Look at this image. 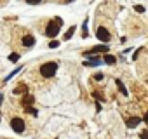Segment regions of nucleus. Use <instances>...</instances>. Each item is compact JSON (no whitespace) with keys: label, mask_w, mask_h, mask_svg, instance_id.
I'll list each match as a JSON object with an SVG mask.
<instances>
[{"label":"nucleus","mask_w":148,"mask_h":139,"mask_svg":"<svg viewBox=\"0 0 148 139\" xmlns=\"http://www.w3.org/2000/svg\"><path fill=\"white\" fill-rule=\"evenodd\" d=\"M58 70H59V64H58L56 61H45V63H42V64H40L38 73L42 75V78L51 80V78H54V77H56Z\"/></svg>","instance_id":"1"},{"label":"nucleus","mask_w":148,"mask_h":139,"mask_svg":"<svg viewBox=\"0 0 148 139\" xmlns=\"http://www.w3.org/2000/svg\"><path fill=\"white\" fill-rule=\"evenodd\" d=\"M59 31H61V26H59L54 19H51V21L45 25V28H44V37H47L49 40H52V38H58Z\"/></svg>","instance_id":"2"},{"label":"nucleus","mask_w":148,"mask_h":139,"mask_svg":"<svg viewBox=\"0 0 148 139\" xmlns=\"http://www.w3.org/2000/svg\"><path fill=\"white\" fill-rule=\"evenodd\" d=\"M94 35H96L98 42H101V44H110V40H112V33L106 26H98Z\"/></svg>","instance_id":"3"},{"label":"nucleus","mask_w":148,"mask_h":139,"mask_svg":"<svg viewBox=\"0 0 148 139\" xmlns=\"http://www.w3.org/2000/svg\"><path fill=\"white\" fill-rule=\"evenodd\" d=\"M9 125H11V129H12L16 134H23V132L26 130V123H25V120H23L21 117H12L11 122H9Z\"/></svg>","instance_id":"4"},{"label":"nucleus","mask_w":148,"mask_h":139,"mask_svg":"<svg viewBox=\"0 0 148 139\" xmlns=\"http://www.w3.org/2000/svg\"><path fill=\"white\" fill-rule=\"evenodd\" d=\"M106 52H110V45L108 44H98V45H92L91 49H87V50H84L82 54H106Z\"/></svg>","instance_id":"5"},{"label":"nucleus","mask_w":148,"mask_h":139,"mask_svg":"<svg viewBox=\"0 0 148 139\" xmlns=\"http://www.w3.org/2000/svg\"><path fill=\"white\" fill-rule=\"evenodd\" d=\"M141 122H143V118H141V117L132 115V117H127V118H125V127H127V129H136Z\"/></svg>","instance_id":"6"},{"label":"nucleus","mask_w":148,"mask_h":139,"mask_svg":"<svg viewBox=\"0 0 148 139\" xmlns=\"http://www.w3.org/2000/svg\"><path fill=\"white\" fill-rule=\"evenodd\" d=\"M35 44H37V40H35V37L33 35H25L23 38H21V45L25 47V49H33L35 47Z\"/></svg>","instance_id":"7"},{"label":"nucleus","mask_w":148,"mask_h":139,"mask_svg":"<svg viewBox=\"0 0 148 139\" xmlns=\"http://www.w3.org/2000/svg\"><path fill=\"white\" fill-rule=\"evenodd\" d=\"M12 94H14V96H25V94H28V84L21 82L18 87L12 89Z\"/></svg>","instance_id":"8"},{"label":"nucleus","mask_w":148,"mask_h":139,"mask_svg":"<svg viewBox=\"0 0 148 139\" xmlns=\"http://www.w3.org/2000/svg\"><path fill=\"white\" fill-rule=\"evenodd\" d=\"M103 57V61H105V64H108V66H113V64H117V56H113V54H110V52H106V54H103L101 56Z\"/></svg>","instance_id":"9"},{"label":"nucleus","mask_w":148,"mask_h":139,"mask_svg":"<svg viewBox=\"0 0 148 139\" xmlns=\"http://www.w3.org/2000/svg\"><path fill=\"white\" fill-rule=\"evenodd\" d=\"M33 103H35V97H33L32 94H25L23 99H21V106H23V108H26V106H33Z\"/></svg>","instance_id":"10"},{"label":"nucleus","mask_w":148,"mask_h":139,"mask_svg":"<svg viewBox=\"0 0 148 139\" xmlns=\"http://www.w3.org/2000/svg\"><path fill=\"white\" fill-rule=\"evenodd\" d=\"M115 85H117V89H119V92L122 94V96H129V91H127V87L124 85V82L122 80H119V78H115Z\"/></svg>","instance_id":"11"},{"label":"nucleus","mask_w":148,"mask_h":139,"mask_svg":"<svg viewBox=\"0 0 148 139\" xmlns=\"http://www.w3.org/2000/svg\"><path fill=\"white\" fill-rule=\"evenodd\" d=\"M75 31H77V26H70V28L64 31V35H63V42L71 40V38H73V35H75Z\"/></svg>","instance_id":"12"},{"label":"nucleus","mask_w":148,"mask_h":139,"mask_svg":"<svg viewBox=\"0 0 148 139\" xmlns=\"http://www.w3.org/2000/svg\"><path fill=\"white\" fill-rule=\"evenodd\" d=\"M23 68H25V66H23V64H18V66H16V68H14V70H12V72H11V73H9V75H7V77H5V78H4V84H7V82H9V80H11V78H14V77H16V75H18V73H19V72H21V70H23Z\"/></svg>","instance_id":"13"},{"label":"nucleus","mask_w":148,"mask_h":139,"mask_svg":"<svg viewBox=\"0 0 148 139\" xmlns=\"http://www.w3.org/2000/svg\"><path fill=\"white\" fill-rule=\"evenodd\" d=\"M87 25H89V18H86V19H84V23H82V26H80V30H82V38H87V37H89Z\"/></svg>","instance_id":"14"},{"label":"nucleus","mask_w":148,"mask_h":139,"mask_svg":"<svg viewBox=\"0 0 148 139\" xmlns=\"http://www.w3.org/2000/svg\"><path fill=\"white\" fill-rule=\"evenodd\" d=\"M25 113H28V115H32V117H38V110L33 108V106H26V108H25Z\"/></svg>","instance_id":"15"},{"label":"nucleus","mask_w":148,"mask_h":139,"mask_svg":"<svg viewBox=\"0 0 148 139\" xmlns=\"http://www.w3.org/2000/svg\"><path fill=\"white\" fill-rule=\"evenodd\" d=\"M59 45H61V42H59L58 38H52V40H51V42L47 44V47H49V49H58Z\"/></svg>","instance_id":"16"},{"label":"nucleus","mask_w":148,"mask_h":139,"mask_svg":"<svg viewBox=\"0 0 148 139\" xmlns=\"http://www.w3.org/2000/svg\"><path fill=\"white\" fill-rule=\"evenodd\" d=\"M19 57H21L19 52H11V54H9V61H11V63H18Z\"/></svg>","instance_id":"17"},{"label":"nucleus","mask_w":148,"mask_h":139,"mask_svg":"<svg viewBox=\"0 0 148 139\" xmlns=\"http://www.w3.org/2000/svg\"><path fill=\"white\" fill-rule=\"evenodd\" d=\"M103 78H105V75H103L101 72H96V73L92 75V80H96V82H101Z\"/></svg>","instance_id":"18"},{"label":"nucleus","mask_w":148,"mask_h":139,"mask_svg":"<svg viewBox=\"0 0 148 139\" xmlns=\"http://www.w3.org/2000/svg\"><path fill=\"white\" fill-rule=\"evenodd\" d=\"M25 2H26L28 5H38V4L44 2V0H25Z\"/></svg>","instance_id":"19"},{"label":"nucleus","mask_w":148,"mask_h":139,"mask_svg":"<svg viewBox=\"0 0 148 139\" xmlns=\"http://www.w3.org/2000/svg\"><path fill=\"white\" fill-rule=\"evenodd\" d=\"M134 11H136V12H139V14H143V12H145L146 9H145L143 5H139V4H136V5H134Z\"/></svg>","instance_id":"20"},{"label":"nucleus","mask_w":148,"mask_h":139,"mask_svg":"<svg viewBox=\"0 0 148 139\" xmlns=\"http://www.w3.org/2000/svg\"><path fill=\"white\" fill-rule=\"evenodd\" d=\"M54 21H56V23H58L59 26H63V25H64V21H63V19L59 18V16H56V18H54Z\"/></svg>","instance_id":"21"},{"label":"nucleus","mask_w":148,"mask_h":139,"mask_svg":"<svg viewBox=\"0 0 148 139\" xmlns=\"http://www.w3.org/2000/svg\"><path fill=\"white\" fill-rule=\"evenodd\" d=\"M141 118H143V122H145V123H146V127H148V111H145Z\"/></svg>","instance_id":"22"},{"label":"nucleus","mask_w":148,"mask_h":139,"mask_svg":"<svg viewBox=\"0 0 148 139\" xmlns=\"http://www.w3.org/2000/svg\"><path fill=\"white\" fill-rule=\"evenodd\" d=\"M141 139H148V130H141Z\"/></svg>","instance_id":"23"},{"label":"nucleus","mask_w":148,"mask_h":139,"mask_svg":"<svg viewBox=\"0 0 148 139\" xmlns=\"http://www.w3.org/2000/svg\"><path fill=\"white\" fill-rule=\"evenodd\" d=\"M139 52H141V49H136V50H134V56H132V59H138V56H139Z\"/></svg>","instance_id":"24"},{"label":"nucleus","mask_w":148,"mask_h":139,"mask_svg":"<svg viewBox=\"0 0 148 139\" xmlns=\"http://www.w3.org/2000/svg\"><path fill=\"white\" fill-rule=\"evenodd\" d=\"M2 103H4V94L0 92V106H2Z\"/></svg>","instance_id":"25"},{"label":"nucleus","mask_w":148,"mask_h":139,"mask_svg":"<svg viewBox=\"0 0 148 139\" xmlns=\"http://www.w3.org/2000/svg\"><path fill=\"white\" fill-rule=\"evenodd\" d=\"M71 2H75V0H64V4H71Z\"/></svg>","instance_id":"26"},{"label":"nucleus","mask_w":148,"mask_h":139,"mask_svg":"<svg viewBox=\"0 0 148 139\" xmlns=\"http://www.w3.org/2000/svg\"><path fill=\"white\" fill-rule=\"evenodd\" d=\"M0 122H2V111H0Z\"/></svg>","instance_id":"27"}]
</instances>
